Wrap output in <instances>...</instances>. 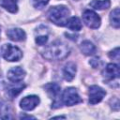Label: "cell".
<instances>
[{
  "label": "cell",
  "instance_id": "ba28073f",
  "mask_svg": "<svg viewBox=\"0 0 120 120\" xmlns=\"http://www.w3.org/2000/svg\"><path fill=\"white\" fill-rule=\"evenodd\" d=\"M39 101L40 100L38 96H27L22 98V99L20 101V107L24 111H31L38 105Z\"/></svg>",
  "mask_w": 120,
  "mask_h": 120
},
{
  "label": "cell",
  "instance_id": "9c48e42d",
  "mask_svg": "<svg viewBox=\"0 0 120 120\" xmlns=\"http://www.w3.org/2000/svg\"><path fill=\"white\" fill-rule=\"evenodd\" d=\"M8 79L13 82H19L22 81V79L25 76V71L21 67H15L10 68L8 71Z\"/></svg>",
  "mask_w": 120,
  "mask_h": 120
},
{
  "label": "cell",
  "instance_id": "44dd1931",
  "mask_svg": "<svg viewBox=\"0 0 120 120\" xmlns=\"http://www.w3.org/2000/svg\"><path fill=\"white\" fill-rule=\"evenodd\" d=\"M109 56H110V58H112V59H114V60H116V61H119V48L116 47L114 50L111 51V52H109Z\"/></svg>",
  "mask_w": 120,
  "mask_h": 120
},
{
  "label": "cell",
  "instance_id": "30bf717a",
  "mask_svg": "<svg viewBox=\"0 0 120 120\" xmlns=\"http://www.w3.org/2000/svg\"><path fill=\"white\" fill-rule=\"evenodd\" d=\"M7 36L13 41H22L26 38L25 32L21 28H11L7 31Z\"/></svg>",
  "mask_w": 120,
  "mask_h": 120
},
{
  "label": "cell",
  "instance_id": "ac0fdd59",
  "mask_svg": "<svg viewBox=\"0 0 120 120\" xmlns=\"http://www.w3.org/2000/svg\"><path fill=\"white\" fill-rule=\"evenodd\" d=\"M48 40V32L44 33V34H40L38 33L36 36V43L38 45H44Z\"/></svg>",
  "mask_w": 120,
  "mask_h": 120
},
{
  "label": "cell",
  "instance_id": "277c9868",
  "mask_svg": "<svg viewBox=\"0 0 120 120\" xmlns=\"http://www.w3.org/2000/svg\"><path fill=\"white\" fill-rule=\"evenodd\" d=\"M62 102L67 106H73L82 102V98L74 87H68L64 90L61 98Z\"/></svg>",
  "mask_w": 120,
  "mask_h": 120
},
{
  "label": "cell",
  "instance_id": "7402d4cb",
  "mask_svg": "<svg viewBox=\"0 0 120 120\" xmlns=\"http://www.w3.org/2000/svg\"><path fill=\"white\" fill-rule=\"evenodd\" d=\"M90 64H91V66L93 67V68H98V66H99V63H100V61H99V59H98V58H93L90 62H89Z\"/></svg>",
  "mask_w": 120,
  "mask_h": 120
},
{
  "label": "cell",
  "instance_id": "ffe728a7",
  "mask_svg": "<svg viewBox=\"0 0 120 120\" xmlns=\"http://www.w3.org/2000/svg\"><path fill=\"white\" fill-rule=\"evenodd\" d=\"M48 3H49V0H33L34 7L36 8H38V9L43 8Z\"/></svg>",
  "mask_w": 120,
  "mask_h": 120
},
{
  "label": "cell",
  "instance_id": "3957f363",
  "mask_svg": "<svg viewBox=\"0 0 120 120\" xmlns=\"http://www.w3.org/2000/svg\"><path fill=\"white\" fill-rule=\"evenodd\" d=\"M2 55L3 57L9 61V62H16L19 61L22 57V51L16 47L13 46L11 44H5L2 47Z\"/></svg>",
  "mask_w": 120,
  "mask_h": 120
},
{
  "label": "cell",
  "instance_id": "7c38bea8",
  "mask_svg": "<svg viewBox=\"0 0 120 120\" xmlns=\"http://www.w3.org/2000/svg\"><path fill=\"white\" fill-rule=\"evenodd\" d=\"M80 49H81L82 52L85 55H93V54H95V52L97 51L96 46L89 40L82 41L80 45Z\"/></svg>",
  "mask_w": 120,
  "mask_h": 120
},
{
  "label": "cell",
  "instance_id": "d6986e66",
  "mask_svg": "<svg viewBox=\"0 0 120 120\" xmlns=\"http://www.w3.org/2000/svg\"><path fill=\"white\" fill-rule=\"evenodd\" d=\"M24 88V85L22 84V85H20V86H18V87H13V88H11L10 90H9V96L11 97V98H14V97H16V96H18L22 91V89Z\"/></svg>",
  "mask_w": 120,
  "mask_h": 120
},
{
  "label": "cell",
  "instance_id": "5b68a950",
  "mask_svg": "<svg viewBox=\"0 0 120 120\" xmlns=\"http://www.w3.org/2000/svg\"><path fill=\"white\" fill-rule=\"evenodd\" d=\"M82 21L86 26L92 29H97L100 25V17L93 10L87 9L82 13Z\"/></svg>",
  "mask_w": 120,
  "mask_h": 120
},
{
  "label": "cell",
  "instance_id": "7a4b0ae2",
  "mask_svg": "<svg viewBox=\"0 0 120 120\" xmlns=\"http://www.w3.org/2000/svg\"><path fill=\"white\" fill-rule=\"evenodd\" d=\"M69 9L65 6L52 7L48 11V17L51 22L58 26H65L69 18Z\"/></svg>",
  "mask_w": 120,
  "mask_h": 120
},
{
  "label": "cell",
  "instance_id": "6da1fadb",
  "mask_svg": "<svg viewBox=\"0 0 120 120\" xmlns=\"http://www.w3.org/2000/svg\"><path fill=\"white\" fill-rule=\"evenodd\" d=\"M68 54V46L60 40L51 43L43 51V56L48 60H62L65 59Z\"/></svg>",
  "mask_w": 120,
  "mask_h": 120
},
{
  "label": "cell",
  "instance_id": "603a6c76",
  "mask_svg": "<svg viewBox=\"0 0 120 120\" xmlns=\"http://www.w3.org/2000/svg\"><path fill=\"white\" fill-rule=\"evenodd\" d=\"M76 1H78V0H76Z\"/></svg>",
  "mask_w": 120,
  "mask_h": 120
},
{
  "label": "cell",
  "instance_id": "e0dca14e",
  "mask_svg": "<svg viewBox=\"0 0 120 120\" xmlns=\"http://www.w3.org/2000/svg\"><path fill=\"white\" fill-rule=\"evenodd\" d=\"M110 21H111L112 25L114 28H119V26H120V10L118 8H115L111 12Z\"/></svg>",
  "mask_w": 120,
  "mask_h": 120
},
{
  "label": "cell",
  "instance_id": "9a60e30c",
  "mask_svg": "<svg viewBox=\"0 0 120 120\" xmlns=\"http://www.w3.org/2000/svg\"><path fill=\"white\" fill-rule=\"evenodd\" d=\"M90 6L95 9L103 10L110 8L111 1L110 0H93L90 2Z\"/></svg>",
  "mask_w": 120,
  "mask_h": 120
},
{
  "label": "cell",
  "instance_id": "2e32d148",
  "mask_svg": "<svg viewBox=\"0 0 120 120\" xmlns=\"http://www.w3.org/2000/svg\"><path fill=\"white\" fill-rule=\"evenodd\" d=\"M66 26L73 31H80L82 29V22L78 17H71L68 20Z\"/></svg>",
  "mask_w": 120,
  "mask_h": 120
},
{
  "label": "cell",
  "instance_id": "5bb4252c",
  "mask_svg": "<svg viewBox=\"0 0 120 120\" xmlns=\"http://www.w3.org/2000/svg\"><path fill=\"white\" fill-rule=\"evenodd\" d=\"M17 2L18 0H0V6L8 11L11 13H15L18 10Z\"/></svg>",
  "mask_w": 120,
  "mask_h": 120
},
{
  "label": "cell",
  "instance_id": "52a82bcc",
  "mask_svg": "<svg viewBox=\"0 0 120 120\" xmlns=\"http://www.w3.org/2000/svg\"><path fill=\"white\" fill-rule=\"evenodd\" d=\"M103 77L107 81H118L119 79V67L118 65H115L113 63L108 64L106 68H104L103 72Z\"/></svg>",
  "mask_w": 120,
  "mask_h": 120
},
{
  "label": "cell",
  "instance_id": "8992f818",
  "mask_svg": "<svg viewBox=\"0 0 120 120\" xmlns=\"http://www.w3.org/2000/svg\"><path fill=\"white\" fill-rule=\"evenodd\" d=\"M106 92L104 89L98 85H92L89 88V103L94 105L100 102L105 97Z\"/></svg>",
  "mask_w": 120,
  "mask_h": 120
},
{
  "label": "cell",
  "instance_id": "4fadbf2b",
  "mask_svg": "<svg viewBox=\"0 0 120 120\" xmlns=\"http://www.w3.org/2000/svg\"><path fill=\"white\" fill-rule=\"evenodd\" d=\"M45 89L48 93V95L51 97V98H53L54 101H56L57 99V97L60 93V86L57 84V83H48L45 85Z\"/></svg>",
  "mask_w": 120,
  "mask_h": 120
},
{
  "label": "cell",
  "instance_id": "8fae6325",
  "mask_svg": "<svg viewBox=\"0 0 120 120\" xmlns=\"http://www.w3.org/2000/svg\"><path fill=\"white\" fill-rule=\"evenodd\" d=\"M76 74V65L73 62H68L63 68V77L66 81H72Z\"/></svg>",
  "mask_w": 120,
  "mask_h": 120
}]
</instances>
